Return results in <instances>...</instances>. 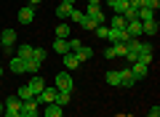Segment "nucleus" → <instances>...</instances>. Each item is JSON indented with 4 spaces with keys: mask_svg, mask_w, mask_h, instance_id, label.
I'll list each match as a JSON object with an SVG mask.
<instances>
[{
    "mask_svg": "<svg viewBox=\"0 0 160 117\" xmlns=\"http://www.w3.org/2000/svg\"><path fill=\"white\" fill-rule=\"evenodd\" d=\"M83 16H86V13H83V11H78V8H72V11H69V22H75V24H80V22H83Z\"/></svg>",
    "mask_w": 160,
    "mask_h": 117,
    "instance_id": "obj_27",
    "label": "nucleus"
},
{
    "mask_svg": "<svg viewBox=\"0 0 160 117\" xmlns=\"http://www.w3.org/2000/svg\"><path fill=\"white\" fill-rule=\"evenodd\" d=\"M149 117H160V106H158V104H155L152 109H149Z\"/></svg>",
    "mask_w": 160,
    "mask_h": 117,
    "instance_id": "obj_33",
    "label": "nucleus"
},
{
    "mask_svg": "<svg viewBox=\"0 0 160 117\" xmlns=\"http://www.w3.org/2000/svg\"><path fill=\"white\" fill-rule=\"evenodd\" d=\"M160 0H142V8H149V11H158Z\"/></svg>",
    "mask_w": 160,
    "mask_h": 117,
    "instance_id": "obj_31",
    "label": "nucleus"
},
{
    "mask_svg": "<svg viewBox=\"0 0 160 117\" xmlns=\"http://www.w3.org/2000/svg\"><path fill=\"white\" fill-rule=\"evenodd\" d=\"M56 93H59V90L53 88V85H46V88H43L38 96H35V101H38L40 106H46V104H53V101H56Z\"/></svg>",
    "mask_w": 160,
    "mask_h": 117,
    "instance_id": "obj_2",
    "label": "nucleus"
},
{
    "mask_svg": "<svg viewBox=\"0 0 160 117\" xmlns=\"http://www.w3.org/2000/svg\"><path fill=\"white\" fill-rule=\"evenodd\" d=\"M16 96H19L22 101H29V99H32V93H29V88H27V85H22V88L16 90Z\"/></svg>",
    "mask_w": 160,
    "mask_h": 117,
    "instance_id": "obj_29",
    "label": "nucleus"
},
{
    "mask_svg": "<svg viewBox=\"0 0 160 117\" xmlns=\"http://www.w3.org/2000/svg\"><path fill=\"white\" fill-rule=\"evenodd\" d=\"M62 3L64 6H75V0H62Z\"/></svg>",
    "mask_w": 160,
    "mask_h": 117,
    "instance_id": "obj_36",
    "label": "nucleus"
},
{
    "mask_svg": "<svg viewBox=\"0 0 160 117\" xmlns=\"http://www.w3.org/2000/svg\"><path fill=\"white\" fill-rule=\"evenodd\" d=\"M120 72V88H133V75H131V69H118Z\"/></svg>",
    "mask_w": 160,
    "mask_h": 117,
    "instance_id": "obj_10",
    "label": "nucleus"
},
{
    "mask_svg": "<svg viewBox=\"0 0 160 117\" xmlns=\"http://www.w3.org/2000/svg\"><path fill=\"white\" fill-rule=\"evenodd\" d=\"M46 56H48V51H46V48H35V51H32V59H38L40 64L46 61Z\"/></svg>",
    "mask_w": 160,
    "mask_h": 117,
    "instance_id": "obj_26",
    "label": "nucleus"
},
{
    "mask_svg": "<svg viewBox=\"0 0 160 117\" xmlns=\"http://www.w3.org/2000/svg\"><path fill=\"white\" fill-rule=\"evenodd\" d=\"M19 117H27V115H22V112H19Z\"/></svg>",
    "mask_w": 160,
    "mask_h": 117,
    "instance_id": "obj_39",
    "label": "nucleus"
},
{
    "mask_svg": "<svg viewBox=\"0 0 160 117\" xmlns=\"http://www.w3.org/2000/svg\"><path fill=\"white\" fill-rule=\"evenodd\" d=\"M19 24H24V27H27V24H32V19H35V8L32 6H24L22 11H19Z\"/></svg>",
    "mask_w": 160,
    "mask_h": 117,
    "instance_id": "obj_8",
    "label": "nucleus"
},
{
    "mask_svg": "<svg viewBox=\"0 0 160 117\" xmlns=\"http://www.w3.org/2000/svg\"><path fill=\"white\" fill-rule=\"evenodd\" d=\"M32 51H35V45H29V43H22L16 48V56L19 59H32Z\"/></svg>",
    "mask_w": 160,
    "mask_h": 117,
    "instance_id": "obj_17",
    "label": "nucleus"
},
{
    "mask_svg": "<svg viewBox=\"0 0 160 117\" xmlns=\"http://www.w3.org/2000/svg\"><path fill=\"white\" fill-rule=\"evenodd\" d=\"M53 51H56V53L59 56H64V53H69V43H67V40H53Z\"/></svg>",
    "mask_w": 160,
    "mask_h": 117,
    "instance_id": "obj_20",
    "label": "nucleus"
},
{
    "mask_svg": "<svg viewBox=\"0 0 160 117\" xmlns=\"http://www.w3.org/2000/svg\"><path fill=\"white\" fill-rule=\"evenodd\" d=\"M126 32H128V37H142V22L139 19L126 22Z\"/></svg>",
    "mask_w": 160,
    "mask_h": 117,
    "instance_id": "obj_9",
    "label": "nucleus"
},
{
    "mask_svg": "<svg viewBox=\"0 0 160 117\" xmlns=\"http://www.w3.org/2000/svg\"><path fill=\"white\" fill-rule=\"evenodd\" d=\"M109 8H112V13H115V16H123V11L128 8V0H115V3H112Z\"/></svg>",
    "mask_w": 160,
    "mask_h": 117,
    "instance_id": "obj_21",
    "label": "nucleus"
},
{
    "mask_svg": "<svg viewBox=\"0 0 160 117\" xmlns=\"http://www.w3.org/2000/svg\"><path fill=\"white\" fill-rule=\"evenodd\" d=\"M91 56H93V48H88V45H83L80 51H75V59H78L80 64H83V61H88Z\"/></svg>",
    "mask_w": 160,
    "mask_h": 117,
    "instance_id": "obj_19",
    "label": "nucleus"
},
{
    "mask_svg": "<svg viewBox=\"0 0 160 117\" xmlns=\"http://www.w3.org/2000/svg\"><path fill=\"white\" fill-rule=\"evenodd\" d=\"M8 69H11L13 75H24V59H19V56H11V61H8Z\"/></svg>",
    "mask_w": 160,
    "mask_h": 117,
    "instance_id": "obj_12",
    "label": "nucleus"
},
{
    "mask_svg": "<svg viewBox=\"0 0 160 117\" xmlns=\"http://www.w3.org/2000/svg\"><path fill=\"white\" fill-rule=\"evenodd\" d=\"M38 117H43V115H38Z\"/></svg>",
    "mask_w": 160,
    "mask_h": 117,
    "instance_id": "obj_40",
    "label": "nucleus"
},
{
    "mask_svg": "<svg viewBox=\"0 0 160 117\" xmlns=\"http://www.w3.org/2000/svg\"><path fill=\"white\" fill-rule=\"evenodd\" d=\"M109 48H112L115 59H126V43H115V45H109Z\"/></svg>",
    "mask_w": 160,
    "mask_h": 117,
    "instance_id": "obj_24",
    "label": "nucleus"
},
{
    "mask_svg": "<svg viewBox=\"0 0 160 117\" xmlns=\"http://www.w3.org/2000/svg\"><path fill=\"white\" fill-rule=\"evenodd\" d=\"M83 13H86L88 19H93V22H96V24H104V19H107V16H104V13H102V6H88V8H86V11H83Z\"/></svg>",
    "mask_w": 160,
    "mask_h": 117,
    "instance_id": "obj_7",
    "label": "nucleus"
},
{
    "mask_svg": "<svg viewBox=\"0 0 160 117\" xmlns=\"http://www.w3.org/2000/svg\"><path fill=\"white\" fill-rule=\"evenodd\" d=\"M38 3H43V0H29V6H32V8H35V6H38Z\"/></svg>",
    "mask_w": 160,
    "mask_h": 117,
    "instance_id": "obj_35",
    "label": "nucleus"
},
{
    "mask_svg": "<svg viewBox=\"0 0 160 117\" xmlns=\"http://www.w3.org/2000/svg\"><path fill=\"white\" fill-rule=\"evenodd\" d=\"M56 37L59 40H69V37H72V29H69L67 22H59L56 24Z\"/></svg>",
    "mask_w": 160,
    "mask_h": 117,
    "instance_id": "obj_13",
    "label": "nucleus"
},
{
    "mask_svg": "<svg viewBox=\"0 0 160 117\" xmlns=\"http://www.w3.org/2000/svg\"><path fill=\"white\" fill-rule=\"evenodd\" d=\"M27 88H29V93H32V99H35V96H38L40 90L46 88V80L40 77V75H32V80L27 83Z\"/></svg>",
    "mask_w": 160,
    "mask_h": 117,
    "instance_id": "obj_6",
    "label": "nucleus"
},
{
    "mask_svg": "<svg viewBox=\"0 0 160 117\" xmlns=\"http://www.w3.org/2000/svg\"><path fill=\"white\" fill-rule=\"evenodd\" d=\"M67 43H69V53H75V51H80V48H83V43H80L78 37H69Z\"/></svg>",
    "mask_w": 160,
    "mask_h": 117,
    "instance_id": "obj_30",
    "label": "nucleus"
},
{
    "mask_svg": "<svg viewBox=\"0 0 160 117\" xmlns=\"http://www.w3.org/2000/svg\"><path fill=\"white\" fill-rule=\"evenodd\" d=\"M88 6H102V0H88Z\"/></svg>",
    "mask_w": 160,
    "mask_h": 117,
    "instance_id": "obj_34",
    "label": "nucleus"
},
{
    "mask_svg": "<svg viewBox=\"0 0 160 117\" xmlns=\"http://www.w3.org/2000/svg\"><path fill=\"white\" fill-rule=\"evenodd\" d=\"M40 67H43V64H40L38 59H24V72H29V75H38V72H40Z\"/></svg>",
    "mask_w": 160,
    "mask_h": 117,
    "instance_id": "obj_16",
    "label": "nucleus"
},
{
    "mask_svg": "<svg viewBox=\"0 0 160 117\" xmlns=\"http://www.w3.org/2000/svg\"><path fill=\"white\" fill-rule=\"evenodd\" d=\"M107 29H109V27H104V24H99V27H96V29H93V32H96V35H99V37H107Z\"/></svg>",
    "mask_w": 160,
    "mask_h": 117,
    "instance_id": "obj_32",
    "label": "nucleus"
},
{
    "mask_svg": "<svg viewBox=\"0 0 160 117\" xmlns=\"http://www.w3.org/2000/svg\"><path fill=\"white\" fill-rule=\"evenodd\" d=\"M53 88L56 90H69V93H72L75 83H72V77H69V72H59L56 77H53Z\"/></svg>",
    "mask_w": 160,
    "mask_h": 117,
    "instance_id": "obj_3",
    "label": "nucleus"
},
{
    "mask_svg": "<svg viewBox=\"0 0 160 117\" xmlns=\"http://www.w3.org/2000/svg\"><path fill=\"white\" fill-rule=\"evenodd\" d=\"M128 69H131L133 80H144V77H147V67H144V64H139V61H133Z\"/></svg>",
    "mask_w": 160,
    "mask_h": 117,
    "instance_id": "obj_14",
    "label": "nucleus"
},
{
    "mask_svg": "<svg viewBox=\"0 0 160 117\" xmlns=\"http://www.w3.org/2000/svg\"><path fill=\"white\" fill-rule=\"evenodd\" d=\"M22 115H27V117H38V115H40V104H38L35 99L22 101Z\"/></svg>",
    "mask_w": 160,
    "mask_h": 117,
    "instance_id": "obj_4",
    "label": "nucleus"
},
{
    "mask_svg": "<svg viewBox=\"0 0 160 117\" xmlns=\"http://www.w3.org/2000/svg\"><path fill=\"white\" fill-rule=\"evenodd\" d=\"M62 61H64V72H72V69L80 67V61L75 59V53H64V56H62Z\"/></svg>",
    "mask_w": 160,
    "mask_h": 117,
    "instance_id": "obj_11",
    "label": "nucleus"
},
{
    "mask_svg": "<svg viewBox=\"0 0 160 117\" xmlns=\"http://www.w3.org/2000/svg\"><path fill=\"white\" fill-rule=\"evenodd\" d=\"M0 117H3V104H0Z\"/></svg>",
    "mask_w": 160,
    "mask_h": 117,
    "instance_id": "obj_38",
    "label": "nucleus"
},
{
    "mask_svg": "<svg viewBox=\"0 0 160 117\" xmlns=\"http://www.w3.org/2000/svg\"><path fill=\"white\" fill-rule=\"evenodd\" d=\"M72 8H75V6H64V3H62V6L56 8V16L64 22V19H69V11H72Z\"/></svg>",
    "mask_w": 160,
    "mask_h": 117,
    "instance_id": "obj_25",
    "label": "nucleus"
},
{
    "mask_svg": "<svg viewBox=\"0 0 160 117\" xmlns=\"http://www.w3.org/2000/svg\"><path fill=\"white\" fill-rule=\"evenodd\" d=\"M0 77H3V61H0Z\"/></svg>",
    "mask_w": 160,
    "mask_h": 117,
    "instance_id": "obj_37",
    "label": "nucleus"
},
{
    "mask_svg": "<svg viewBox=\"0 0 160 117\" xmlns=\"http://www.w3.org/2000/svg\"><path fill=\"white\" fill-rule=\"evenodd\" d=\"M13 43H16V32H13L11 27L3 29V32H0V45H13Z\"/></svg>",
    "mask_w": 160,
    "mask_h": 117,
    "instance_id": "obj_15",
    "label": "nucleus"
},
{
    "mask_svg": "<svg viewBox=\"0 0 160 117\" xmlns=\"http://www.w3.org/2000/svg\"><path fill=\"white\" fill-rule=\"evenodd\" d=\"M112 29H126V19H123V16H115V13H112Z\"/></svg>",
    "mask_w": 160,
    "mask_h": 117,
    "instance_id": "obj_28",
    "label": "nucleus"
},
{
    "mask_svg": "<svg viewBox=\"0 0 160 117\" xmlns=\"http://www.w3.org/2000/svg\"><path fill=\"white\" fill-rule=\"evenodd\" d=\"M43 117H62V106L59 104H46V109L40 112Z\"/></svg>",
    "mask_w": 160,
    "mask_h": 117,
    "instance_id": "obj_18",
    "label": "nucleus"
},
{
    "mask_svg": "<svg viewBox=\"0 0 160 117\" xmlns=\"http://www.w3.org/2000/svg\"><path fill=\"white\" fill-rule=\"evenodd\" d=\"M69 96H72L69 90H59V93H56V101H53V104H59V106L64 109V106L69 104Z\"/></svg>",
    "mask_w": 160,
    "mask_h": 117,
    "instance_id": "obj_22",
    "label": "nucleus"
},
{
    "mask_svg": "<svg viewBox=\"0 0 160 117\" xmlns=\"http://www.w3.org/2000/svg\"><path fill=\"white\" fill-rule=\"evenodd\" d=\"M107 40H109V43H126V40H128V32H126V29H112V27H109L107 29Z\"/></svg>",
    "mask_w": 160,
    "mask_h": 117,
    "instance_id": "obj_5",
    "label": "nucleus"
},
{
    "mask_svg": "<svg viewBox=\"0 0 160 117\" xmlns=\"http://www.w3.org/2000/svg\"><path fill=\"white\" fill-rule=\"evenodd\" d=\"M107 83L112 85V88H120V72L118 69H109L107 72Z\"/></svg>",
    "mask_w": 160,
    "mask_h": 117,
    "instance_id": "obj_23",
    "label": "nucleus"
},
{
    "mask_svg": "<svg viewBox=\"0 0 160 117\" xmlns=\"http://www.w3.org/2000/svg\"><path fill=\"white\" fill-rule=\"evenodd\" d=\"M19 112H22V99L19 96H8L6 106H3V117H19Z\"/></svg>",
    "mask_w": 160,
    "mask_h": 117,
    "instance_id": "obj_1",
    "label": "nucleus"
}]
</instances>
